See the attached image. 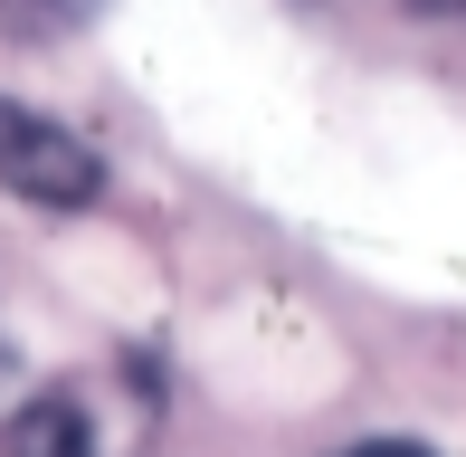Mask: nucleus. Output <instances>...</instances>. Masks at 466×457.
<instances>
[{"label": "nucleus", "instance_id": "1", "mask_svg": "<svg viewBox=\"0 0 466 457\" xmlns=\"http://www.w3.org/2000/svg\"><path fill=\"white\" fill-rule=\"evenodd\" d=\"M0 181H10L19 200H38V210H86L105 191V162H96V143L67 134V124L0 106Z\"/></svg>", "mask_w": 466, "mask_h": 457}, {"label": "nucleus", "instance_id": "2", "mask_svg": "<svg viewBox=\"0 0 466 457\" xmlns=\"http://www.w3.org/2000/svg\"><path fill=\"white\" fill-rule=\"evenodd\" d=\"M10 457H86V420L67 401H38L10 420Z\"/></svg>", "mask_w": 466, "mask_h": 457}, {"label": "nucleus", "instance_id": "3", "mask_svg": "<svg viewBox=\"0 0 466 457\" xmlns=\"http://www.w3.org/2000/svg\"><path fill=\"white\" fill-rule=\"evenodd\" d=\"M19 19H38V29H76V19H96L105 0H10Z\"/></svg>", "mask_w": 466, "mask_h": 457}, {"label": "nucleus", "instance_id": "4", "mask_svg": "<svg viewBox=\"0 0 466 457\" xmlns=\"http://www.w3.org/2000/svg\"><path fill=\"white\" fill-rule=\"evenodd\" d=\"M343 457H429V448H410V439H362V448H343Z\"/></svg>", "mask_w": 466, "mask_h": 457}]
</instances>
